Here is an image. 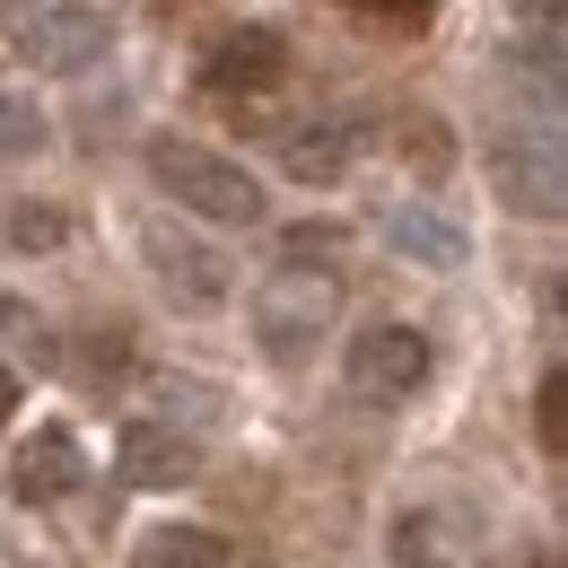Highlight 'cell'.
I'll list each match as a JSON object with an SVG mask.
<instances>
[{"mask_svg": "<svg viewBox=\"0 0 568 568\" xmlns=\"http://www.w3.org/2000/svg\"><path fill=\"white\" fill-rule=\"evenodd\" d=\"M358 132L351 114H306V123H288L281 132V175H297V184H342L358 166Z\"/></svg>", "mask_w": 568, "mask_h": 568, "instance_id": "8", "label": "cell"}, {"mask_svg": "<svg viewBox=\"0 0 568 568\" xmlns=\"http://www.w3.org/2000/svg\"><path fill=\"white\" fill-rule=\"evenodd\" d=\"M9 27H18V62H27V71H53V79L88 71V62L114 44L105 0H18Z\"/></svg>", "mask_w": 568, "mask_h": 568, "instance_id": "3", "label": "cell"}, {"mask_svg": "<svg viewBox=\"0 0 568 568\" xmlns=\"http://www.w3.org/2000/svg\"><path fill=\"white\" fill-rule=\"evenodd\" d=\"M132 568H227V542L202 534V525H166V534H149Z\"/></svg>", "mask_w": 568, "mask_h": 568, "instance_id": "13", "label": "cell"}, {"mask_svg": "<svg viewBox=\"0 0 568 568\" xmlns=\"http://www.w3.org/2000/svg\"><path fill=\"white\" fill-rule=\"evenodd\" d=\"M62 227H71V219L53 211V202H18V211H9V245H18V254H44V245H62Z\"/></svg>", "mask_w": 568, "mask_h": 568, "instance_id": "15", "label": "cell"}, {"mask_svg": "<svg viewBox=\"0 0 568 568\" xmlns=\"http://www.w3.org/2000/svg\"><path fill=\"white\" fill-rule=\"evenodd\" d=\"M428 385V342L412 324H367L351 342V394L358 403H403Z\"/></svg>", "mask_w": 568, "mask_h": 568, "instance_id": "6", "label": "cell"}, {"mask_svg": "<svg viewBox=\"0 0 568 568\" xmlns=\"http://www.w3.org/2000/svg\"><path fill=\"white\" fill-rule=\"evenodd\" d=\"M79 481H88V455L71 428H36L18 446V498H71Z\"/></svg>", "mask_w": 568, "mask_h": 568, "instance_id": "12", "label": "cell"}, {"mask_svg": "<svg viewBox=\"0 0 568 568\" xmlns=\"http://www.w3.org/2000/svg\"><path fill=\"white\" fill-rule=\"evenodd\" d=\"M376 227H385L394 254H412V263H428V272H455V263H464V227L437 211V202H394Z\"/></svg>", "mask_w": 568, "mask_h": 568, "instance_id": "10", "label": "cell"}, {"mask_svg": "<svg viewBox=\"0 0 568 568\" xmlns=\"http://www.w3.org/2000/svg\"><path fill=\"white\" fill-rule=\"evenodd\" d=\"M394 560H403V568H464V560H473V516L412 507V516L394 525Z\"/></svg>", "mask_w": 568, "mask_h": 568, "instance_id": "11", "label": "cell"}, {"mask_svg": "<svg viewBox=\"0 0 568 568\" xmlns=\"http://www.w3.org/2000/svg\"><path fill=\"white\" fill-rule=\"evenodd\" d=\"M534 428H542V446H551V455H568V376H560V367H551V376H542V394H534Z\"/></svg>", "mask_w": 568, "mask_h": 568, "instance_id": "16", "label": "cell"}, {"mask_svg": "<svg viewBox=\"0 0 568 568\" xmlns=\"http://www.w3.org/2000/svg\"><path fill=\"white\" fill-rule=\"evenodd\" d=\"M342 315V272L315 263V254H288L272 281L254 288V342L272 358H306Z\"/></svg>", "mask_w": 568, "mask_h": 568, "instance_id": "2", "label": "cell"}, {"mask_svg": "<svg viewBox=\"0 0 568 568\" xmlns=\"http://www.w3.org/2000/svg\"><path fill=\"white\" fill-rule=\"evenodd\" d=\"M490 184L507 211L525 219H560L568 211V166H560V132H507V141L490 149Z\"/></svg>", "mask_w": 568, "mask_h": 568, "instance_id": "5", "label": "cell"}, {"mask_svg": "<svg viewBox=\"0 0 568 568\" xmlns=\"http://www.w3.org/2000/svg\"><path fill=\"white\" fill-rule=\"evenodd\" d=\"M288 79V44L281 27H227L211 44V62H202V88L227 97V105H245V97H272Z\"/></svg>", "mask_w": 568, "mask_h": 568, "instance_id": "7", "label": "cell"}, {"mask_svg": "<svg viewBox=\"0 0 568 568\" xmlns=\"http://www.w3.org/2000/svg\"><path fill=\"white\" fill-rule=\"evenodd\" d=\"M141 263H149V281L166 288L184 315L227 306V263H219L202 236H184V227H166V219H141Z\"/></svg>", "mask_w": 568, "mask_h": 568, "instance_id": "4", "label": "cell"}, {"mask_svg": "<svg viewBox=\"0 0 568 568\" xmlns=\"http://www.w3.org/2000/svg\"><path fill=\"white\" fill-rule=\"evenodd\" d=\"M227 568H272V560H227Z\"/></svg>", "mask_w": 568, "mask_h": 568, "instance_id": "21", "label": "cell"}, {"mask_svg": "<svg viewBox=\"0 0 568 568\" xmlns=\"http://www.w3.org/2000/svg\"><path fill=\"white\" fill-rule=\"evenodd\" d=\"M0 333H9V342H18V358H36V367H44V358H53V333H44V315H27V306H18V297H0Z\"/></svg>", "mask_w": 568, "mask_h": 568, "instance_id": "17", "label": "cell"}, {"mask_svg": "<svg viewBox=\"0 0 568 568\" xmlns=\"http://www.w3.org/2000/svg\"><path fill=\"white\" fill-rule=\"evenodd\" d=\"M149 175L175 211L211 219V227H254L263 219V184L227 158V149H202V141H158L149 149Z\"/></svg>", "mask_w": 568, "mask_h": 568, "instance_id": "1", "label": "cell"}, {"mask_svg": "<svg viewBox=\"0 0 568 568\" xmlns=\"http://www.w3.org/2000/svg\"><path fill=\"white\" fill-rule=\"evenodd\" d=\"M367 18H394V27H428V0H351Z\"/></svg>", "mask_w": 568, "mask_h": 568, "instance_id": "18", "label": "cell"}, {"mask_svg": "<svg viewBox=\"0 0 568 568\" xmlns=\"http://www.w3.org/2000/svg\"><path fill=\"white\" fill-rule=\"evenodd\" d=\"M9 412H18V376H9V358H0V428H9Z\"/></svg>", "mask_w": 568, "mask_h": 568, "instance_id": "20", "label": "cell"}, {"mask_svg": "<svg viewBox=\"0 0 568 568\" xmlns=\"http://www.w3.org/2000/svg\"><path fill=\"white\" fill-rule=\"evenodd\" d=\"M281 245H288V254H333V245H342V227H315V219H306V227H288Z\"/></svg>", "mask_w": 568, "mask_h": 568, "instance_id": "19", "label": "cell"}, {"mask_svg": "<svg viewBox=\"0 0 568 568\" xmlns=\"http://www.w3.org/2000/svg\"><path fill=\"white\" fill-rule=\"evenodd\" d=\"M516 44L534 53L542 79H560V0H525V9H516Z\"/></svg>", "mask_w": 568, "mask_h": 568, "instance_id": "14", "label": "cell"}, {"mask_svg": "<svg viewBox=\"0 0 568 568\" xmlns=\"http://www.w3.org/2000/svg\"><path fill=\"white\" fill-rule=\"evenodd\" d=\"M193 464H202V446L175 437L166 420H132L123 437H114V473H123L132 490H184Z\"/></svg>", "mask_w": 568, "mask_h": 568, "instance_id": "9", "label": "cell"}]
</instances>
